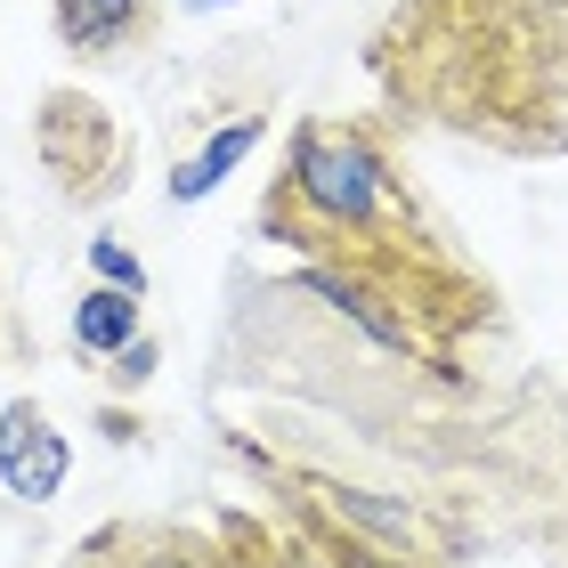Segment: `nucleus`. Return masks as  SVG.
Instances as JSON below:
<instances>
[{"label":"nucleus","mask_w":568,"mask_h":568,"mask_svg":"<svg viewBox=\"0 0 568 568\" xmlns=\"http://www.w3.org/2000/svg\"><path fill=\"white\" fill-rule=\"evenodd\" d=\"M0 479H9V496H24V504H49L65 487V438L49 430L41 406H9V415H0Z\"/></svg>","instance_id":"3"},{"label":"nucleus","mask_w":568,"mask_h":568,"mask_svg":"<svg viewBox=\"0 0 568 568\" xmlns=\"http://www.w3.org/2000/svg\"><path fill=\"white\" fill-rule=\"evenodd\" d=\"M73 342H82L90 357L98 349H131L139 342V293L131 284H98V293L73 308Z\"/></svg>","instance_id":"5"},{"label":"nucleus","mask_w":568,"mask_h":568,"mask_svg":"<svg viewBox=\"0 0 568 568\" xmlns=\"http://www.w3.org/2000/svg\"><path fill=\"white\" fill-rule=\"evenodd\" d=\"M276 568H349L333 545H276Z\"/></svg>","instance_id":"7"},{"label":"nucleus","mask_w":568,"mask_h":568,"mask_svg":"<svg viewBox=\"0 0 568 568\" xmlns=\"http://www.w3.org/2000/svg\"><path fill=\"white\" fill-rule=\"evenodd\" d=\"M415 203H406L390 154L349 122H301L293 163L268 195V236L342 244V252H406Z\"/></svg>","instance_id":"2"},{"label":"nucleus","mask_w":568,"mask_h":568,"mask_svg":"<svg viewBox=\"0 0 568 568\" xmlns=\"http://www.w3.org/2000/svg\"><path fill=\"white\" fill-rule=\"evenodd\" d=\"M146 24V0H58V41L82 58H106Z\"/></svg>","instance_id":"4"},{"label":"nucleus","mask_w":568,"mask_h":568,"mask_svg":"<svg viewBox=\"0 0 568 568\" xmlns=\"http://www.w3.org/2000/svg\"><path fill=\"white\" fill-rule=\"evenodd\" d=\"M146 374H154V349L131 342V349H122V382H146Z\"/></svg>","instance_id":"8"},{"label":"nucleus","mask_w":568,"mask_h":568,"mask_svg":"<svg viewBox=\"0 0 568 568\" xmlns=\"http://www.w3.org/2000/svg\"><path fill=\"white\" fill-rule=\"evenodd\" d=\"M382 82L504 146H568V0H406Z\"/></svg>","instance_id":"1"},{"label":"nucleus","mask_w":568,"mask_h":568,"mask_svg":"<svg viewBox=\"0 0 568 568\" xmlns=\"http://www.w3.org/2000/svg\"><path fill=\"white\" fill-rule=\"evenodd\" d=\"M252 146H261V122H252V114H244V122H227V131H220V139H212V146H203V154H195V163H187V171H179V179H171V195H179V203H195V195H212V187H220V179H227V171H236V163H244V154H252Z\"/></svg>","instance_id":"6"},{"label":"nucleus","mask_w":568,"mask_h":568,"mask_svg":"<svg viewBox=\"0 0 568 568\" xmlns=\"http://www.w3.org/2000/svg\"><path fill=\"white\" fill-rule=\"evenodd\" d=\"M139 568H195V560H139Z\"/></svg>","instance_id":"9"}]
</instances>
